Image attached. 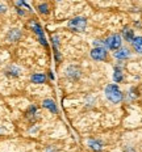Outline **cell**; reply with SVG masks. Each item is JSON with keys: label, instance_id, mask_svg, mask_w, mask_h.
Listing matches in <instances>:
<instances>
[{"label": "cell", "instance_id": "obj_1", "mask_svg": "<svg viewBox=\"0 0 142 152\" xmlns=\"http://www.w3.org/2000/svg\"><path fill=\"white\" fill-rule=\"evenodd\" d=\"M105 97L110 102L118 104L122 100V92L120 91V88L116 84H109L105 88Z\"/></svg>", "mask_w": 142, "mask_h": 152}, {"label": "cell", "instance_id": "obj_2", "mask_svg": "<svg viewBox=\"0 0 142 152\" xmlns=\"http://www.w3.org/2000/svg\"><path fill=\"white\" fill-rule=\"evenodd\" d=\"M67 26L70 28L72 31H77V33H79V31H83L84 29H86L87 20L84 17H75V18H72V20L68 21Z\"/></svg>", "mask_w": 142, "mask_h": 152}, {"label": "cell", "instance_id": "obj_3", "mask_svg": "<svg viewBox=\"0 0 142 152\" xmlns=\"http://www.w3.org/2000/svg\"><path fill=\"white\" fill-rule=\"evenodd\" d=\"M105 45L110 50H117L121 47V36L118 34H112L105 39Z\"/></svg>", "mask_w": 142, "mask_h": 152}, {"label": "cell", "instance_id": "obj_4", "mask_svg": "<svg viewBox=\"0 0 142 152\" xmlns=\"http://www.w3.org/2000/svg\"><path fill=\"white\" fill-rule=\"evenodd\" d=\"M30 28L34 30V33L37 34V37L40 38V42L42 43L43 46H47V42L45 39V36H43V30H42V28H41V25L37 23L36 20H32L30 21Z\"/></svg>", "mask_w": 142, "mask_h": 152}, {"label": "cell", "instance_id": "obj_5", "mask_svg": "<svg viewBox=\"0 0 142 152\" xmlns=\"http://www.w3.org/2000/svg\"><path fill=\"white\" fill-rule=\"evenodd\" d=\"M91 56L95 61H105L108 58V53L104 47H95L91 50Z\"/></svg>", "mask_w": 142, "mask_h": 152}, {"label": "cell", "instance_id": "obj_6", "mask_svg": "<svg viewBox=\"0 0 142 152\" xmlns=\"http://www.w3.org/2000/svg\"><path fill=\"white\" fill-rule=\"evenodd\" d=\"M129 56H130V50H129L128 47H120V49H117L115 53V58L120 59V61L129 58Z\"/></svg>", "mask_w": 142, "mask_h": 152}, {"label": "cell", "instance_id": "obj_7", "mask_svg": "<svg viewBox=\"0 0 142 152\" xmlns=\"http://www.w3.org/2000/svg\"><path fill=\"white\" fill-rule=\"evenodd\" d=\"M66 76H68L71 79H78L80 76V69L75 67V66H71V67L66 68Z\"/></svg>", "mask_w": 142, "mask_h": 152}, {"label": "cell", "instance_id": "obj_8", "mask_svg": "<svg viewBox=\"0 0 142 152\" xmlns=\"http://www.w3.org/2000/svg\"><path fill=\"white\" fill-rule=\"evenodd\" d=\"M42 105H43V107H45V109H49L52 113H57V112H58V109H57L55 102H54V101H53V100H50V99L43 100Z\"/></svg>", "mask_w": 142, "mask_h": 152}, {"label": "cell", "instance_id": "obj_9", "mask_svg": "<svg viewBox=\"0 0 142 152\" xmlns=\"http://www.w3.org/2000/svg\"><path fill=\"white\" fill-rule=\"evenodd\" d=\"M130 43L133 45V49L135 51L142 54V37H134Z\"/></svg>", "mask_w": 142, "mask_h": 152}, {"label": "cell", "instance_id": "obj_10", "mask_svg": "<svg viewBox=\"0 0 142 152\" xmlns=\"http://www.w3.org/2000/svg\"><path fill=\"white\" fill-rule=\"evenodd\" d=\"M88 145H90L91 150H93L96 152H99V151L103 150V143H102V142H99V140H95V139H92V140H88Z\"/></svg>", "mask_w": 142, "mask_h": 152}, {"label": "cell", "instance_id": "obj_11", "mask_svg": "<svg viewBox=\"0 0 142 152\" xmlns=\"http://www.w3.org/2000/svg\"><path fill=\"white\" fill-rule=\"evenodd\" d=\"M30 80L33 81V83H36V84H42V83H45L46 81V76L43 74H33L32 75V77H30Z\"/></svg>", "mask_w": 142, "mask_h": 152}, {"label": "cell", "instance_id": "obj_12", "mask_svg": "<svg viewBox=\"0 0 142 152\" xmlns=\"http://www.w3.org/2000/svg\"><path fill=\"white\" fill-rule=\"evenodd\" d=\"M20 72H21V69L17 67V66H9V67L5 69V74H7L8 76H18L20 75Z\"/></svg>", "mask_w": 142, "mask_h": 152}, {"label": "cell", "instance_id": "obj_13", "mask_svg": "<svg viewBox=\"0 0 142 152\" xmlns=\"http://www.w3.org/2000/svg\"><path fill=\"white\" fill-rule=\"evenodd\" d=\"M124 79V74H122V69L120 67H115V72H113V80L116 83H120Z\"/></svg>", "mask_w": 142, "mask_h": 152}, {"label": "cell", "instance_id": "obj_14", "mask_svg": "<svg viewBox=\"0 0 142 152\" xmlns=\"http://www.w3.org/2000/svg\"><path fill=\"white\" fill-rule=\"evenodd\" d=\"M20 37H21V31L18 29H12L11 31H9V34H8V38L11 41H17Z\"/></svg>", "mask_w": 142, "mask_h": 152}, {"label": "cell", "instance_id": "obj_15", "mask_svg": "<svg viewBox=\"0 0 142 152\" xmlns=\"http://www.w3.org/2000/svg\"><path fill=\"white\" fill-rule=\"evenodd\" d=\"M122 36H124V38L128 41V42H132V41H133V38H134V33H133V30L125 28L124 31H122Z\"/></svg>", "mask_w": 142, "mask_h": 152}, {"label": "cell", "instance_id": "obj_16", "mask_svg": "<svg viewBox=\"0 0 142 152\" xmlns=\"http://www.w3.org/2000/svg\"><path fill=\"white\" fill-rule=\"evenodd\" d=\"M38 11L41 12V13L46 15L47 12H49V5H47V4H40L38 5Z\"/></svg>", "mask_w": 142, "mask_h": 152}, {"label": "cell", "instance_id": "obj_17", "mask_svg": "<svg viewBox=\"0 0 142 152\" xmlns=\"http://www.w3.org/2000/svg\"><path fill=\"white\" fill-rule=\"evenodd\" d=\"M53 43H54V50L57 51V49H58V43H59V37L58 36H53Z\"/></svg>", "mask_w": 142, "mask_h": 152}, {"label": "cell", "instance_id": "obj_18", "mask_svg": "<svg viewBox=\"0 0 142 152\" xmlns=\"http://www.w3.org/2000/svg\"><path fill=\"white\" fill-rule=\"evenodd\" d=\"M5 11H7V7H5V5H3V4H0V13H4Z\"/></svg>", "mask_w": 142, "mask_h": 152}]
</instances>
